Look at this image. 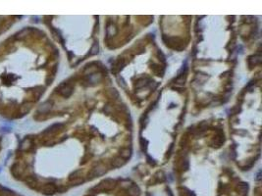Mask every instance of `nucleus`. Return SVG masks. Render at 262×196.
I'll return each instance as SVG.
<instances>
[{
	"label": "nucleus",
	"instance_id": "f257e3e1",
	"mask_svg": "<svg viewBox=\"0 0 262 196\" xmlns=\"http://www.w3.org/2000/svg\"><path fill=\"white\" fill-rule=\"evenodd\" d=\"M106 172V168L104 167V166H98V167H96V168H94L93 170H92V172H91V176L92 177H98V176H102V174L105 173Z\"/></svg>",
	"mask_w": 262,
	"mask_h": 196
},
{
	"label": "nucleus",
	"instance_id": "f03ea898",
	"mask_svg": "<svg viewBox=\"0 0 262 196\" xmlns=\"http://www.w3.org/2000/svg\"><path fill=\"white\" fill-rule=\"evenodd\" d=\"M125 163H126L125 159H123V158H116L115 160L112 162V165H113V167L119 168V167L123 166V165H124Z\"/></svg>",
	"mask_w": 262,
	"mask_h": 196
},
{
	"label": "nucleus",
	"instance_id": "7ed1b4c3",
	"mask_svg": "<svg viewBox=\"0 0 262 196\" xmlns=\"http://www.w3.org/2000/svg\"><path fill=\"white\" fill-rule=\"evenodd\" d=\"M71 93H72V89H71V87H69V86L64 87L63 89L61 90V94H63L65 97H68Z\"/></svg>",
	"mask_w": 262,
	"mask_h": 196
},
{
	"label": "nucleus",
	"instance_id": "20e7f679",
	"mask_svg": "<svg viewBox=\"0 0 262 196\" xmlns=\"http://www.w3.org/2000/svg\"><path fill=\"white\" fill-rule=\"evenodd\" d=\"M130 156H131V150L126 149V150H122L121 151V157L123 159H125V160L126 159H128Z\"/></svg>",
	"mask_w": 262,
	"mask_h": 196
}]
</instances>
